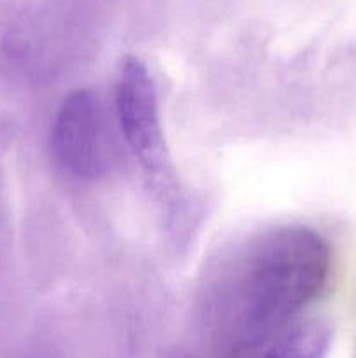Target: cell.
<instances>
[{
    "mask_svg": "<svg viewBox=\"0 0 356 358\" xmlns=\"http://www.w3.org/2000/svg\"><path fill=\"white\" fill-rule=\"evenodd\" d=\"M332 331L325 322L309 320L283 334L264 358H323Z\"/></svg>",
    "mask_w": 356,
    "mask_h": 358,
    "instance_id": "obj_4",
    "label": "cell"
},
{
    "mask_svg": "<svg viewBox=\"0 0 356 358\" xmlns=\"http://www.w3.org/2000/svg\"><path fill=\"white\" fill-rule=\"evenodd\" d=\"M115 112L129 150L154 187L171 201L175 198V173L164 140L157 87L145 63L135 56L126 58L119 69Z\"/></svg>",
    "mask_w": 356,
    "mask_h": 358,
    "instance_id": "obj_2",
    "label": "cell"
},
{
    "mask_svg": "<svg viewBox=\"0 0 356 358\" xmlns=\"http://www.w3.org/2000/svg\"><path fill=\"white\" fill-rule=\"evenodd\" d=\"M330 271V247L311 227L279 226L255 236L216 283L220 339L234 353L264 345L323 292Z\"/></svg>",
    "mask_w": 356,
    "mask_h": 358,
    "instance_id": "obj_1",
    "label": "cell"
},
{
    "mask_svg": "<svg viewBox=\"0 0 356 358\" xmlns=\"http://www.w3.org/2000/svg\"><path fill=\"white\" fill-rule=\"evenodd\" d=\"M56 163L82 180L103 177L114 161V140L100 98L87 90L70 93L51 129Z\"/></svg>",
    "mask_w": 356,
    "mask_h": 358,
    "instance_id": "obj_3",
    "label": "cell"
}]
</instances>
